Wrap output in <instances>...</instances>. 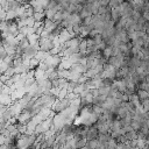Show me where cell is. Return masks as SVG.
Wrapping results in <instances>:
<instances>
[{
  "mask_svg": "<svg viewBox=\"0 0 149 149\" xmlns=\"http://www.w3.org/2000/svg\"><path fill=\"white\" fill-rule=\"evenodd\" d=\"M98 137H99V130H98V128H97V127H91V128H88L86 139L90 141V140H97Z\"/></svg>",
  "mask_w": 149,
  "mask_h": 149,
  "instance_id": "obj_1",
  "label": "cell"
},
{
  "mask_svg": "<svg viewBox=\"0 0 149 149\" xmlns=\"http://www.w3.org/2000/svg\"><path fill=\"white\" fill-rule=\"evenodd\" d=\"M31 119V114L29 112H23L21 113L19 116H17V120L20 123H26V122H29V120Z\"/></svg>",
  "mask_w": 149,
  "mask_h": 149,
  "instance_id": "obj_2",
  "label": "cell"
},
{
  "mask_svg": "<svg viewBox=\"0 0 149 149\" xmlns=\"http://www.w3.org/2000/svg\"><path fill=\"white\" fill-rule=\"evenodd\" d=\"M102 56H104L105 58H111V57L113 56V47L107 45V47L102 50Z\"/></svg>",
  "mask_w": 149,
  "mask_h": 149,
  "instance_id": "obj_3",
  "label": "cell"
},
{
  "mask_svg": "<svg viewBox=\"0 0 149 149\" xmlns=\"http://www.w3.org/2000/svg\"><path fill=\"white\" fill-rule=\"evenodd\" d=\"M137 95H139V98H140L141 100H147V99H149V92L146 91V90H141V88H139V91H137Z\"/></svg>",
  "mask_w": 149,
  "mask_h": 149,
  "instance_id": "obj_4",
  "label": "cell"
},
{
  "mask_svg": "<svg viewBox=\"0 0 149 149\" xmlns=\"http://www.w3.org/2000/svg\"><path fill=\"white\" fill-rule=\"evenodd\" d=\"M99 144H100V142L97 139V140H90V141H87V144L86 146H87L88 149H97L99 147Z\"/></svg>",
  "mask_w": 149,
  "mask_h": 149,
  "instance_id": "obj_5",
  "label": "cell"
},
{
  "mask_svg": "<svg viewBox=\"0 0 149 149\" xmlns=\"http://www.w3.org/2000/svg\"><path fill=\"white\" fill-rule=\"evenodd\" d=\"M118 144H119V142H118V140L116 139H111L108 142H107V146H106V149H116V147H118Z\"/></svg>",
  "mask_w": 149,
  "mask_h": 149,
  "instance_id": "obj_6",
  "label": "cell"
}]
</instances>
